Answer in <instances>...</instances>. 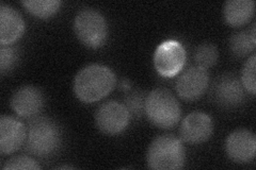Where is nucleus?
I'll return each instance as SVG.
<instances>
[{
    "instance_id": "aec40b11",
    "label": "nucleus",
    "mask_w": 256,
    "mask_h": 170,
    "mask_svg": "<svg viewBox=\"0 0 256 170\" xmlns=\"http://www.w3.org/2000/svg\"><path fill=\"white\" fill-rule=\"evenodd\" d=\"M20 59V51L12 45L2 46L0 49V72L6 75L10 72L18 64Z\"/></svg>"
},
{
    "instance_id": "423d86ee",
    "label": "nucleus",
    "mask_w": 256,
    "mask_h": 170,
    "mask_svg": "<svg viewBox=\"0 0 256 170\" xmlns=\"http://www.w3.org/2000/svg\"><path fill=\"white\" fill-rule=\"evenodd\" d=\"M185 47L176 39H168L160 44L154 53V66L159 76L173 78L178 76L186 64Z\"/></svg>"
},
{
    "instance_id": "f257e3e1",
    "label": "nucleus",
    "mask_w": 256,
    "mask_h": 170,
    "mask_svg": "<svg viewBox=\"0 0 256 170\" xmlns=\"http://www.w3.org/2000/svg\"><path fill=\"white\" fill-rule=\"evenodd\" d=\"M116 85L111 68L102 64H90L78 71L74 80V93L84 103H93L107 97Z\"/></svg>"
},
{
    "instance_id": "4468645a",
    "label": "nucleus",
    "mask_w": 256,
    "mask_h": 170,
    "mask_svg": "<svg viewBox=\"0 0 256 170\" xmlns=\"http://www.w3.org/2000/svg\"><path fill=\"white\" fill-rule=\"evenodd\" d=\"M26 29V23L20 12L9 4H0V44L12 45L20 39Z\"/></svg>"
},
{
    "instance_id": "dca6fc26",
    "label": "nucleus",
    "mask_w": 256,
    "mask_h": 170,
    "mask_svg": "<svg viewBox=\"0 0 256 170\" xmlns=\"http://www.w3.org/2000/svg\"><path fill=\"white\" fill-rule=\"evenodd\" d=\"M256 47L255 25L250 30L235 33L230 39V52L237 58H244L254 51Z\"/></svg>"
},
{
    "instance_id": "f8f14e48",
    "label": "nucleus",
    "mask_w": 256,
    "mask_h": 170,
    "mask_svg": "<svg viewBox=\"0 0 256 170\" xmlns=\"http://www.w3.org/2000/svg\"><path fill=\"white\" fill-rule=\"evenodd\" d=\"M27 128L20 120L12 116L0 117V153L10 156L26 143Z\"/></svg>"
},
{
    "instance_id": "6e6552de",
    "label": "nucleus",
    "mask_w": 256,
    "mask_h": 170,
    "mask_svg": "<svg viewBox=\"0 0 256 170\" xmlns=\"http://www.w3.org/2000/svg\"><path fill=\"white\" fill-rule=\"evenodd\" d=\"M212 101L224 109H235L244 102V88L234 75H223L216 79L212 88Z\"/></svg>"
},
{
    "instance_id": "1a4fd4ad",
    "label": "nucleus",
    "mask_w": 256,
    "mask_h": 170,
    "mask_svg": "<svg viewBox=\"0 0 256 170\" xmlns=\"http://www.w3.org/2000/svg\"><path fill=\"white\" fill-rule=\"evenodd\" d=\"M210 84L207 69L191 66L185 70L176 81V92L182 100L194 101L205 94Z\"/></svg>"
},
{
    "instance_id": "a211bd4d",
    "label": "nucleus",
    "mask_w": 256,
    "mask_h": 170,
    "mask_svg": "<svg viewBox=\"0 0 256 170\" xmlns=\"http://www.w3.org/2000/svg\"><path fill=\"white\" fill-rule=\"evenodd\" d=\"M219 59V52L217 47L210 43H204L200 45L194 52V61L196 66L208 69L216 65Z\"/></svg>"
},
{
    "instance_id": "0eeeda50",
    "label": "nucleus",
    "mask_w": 256,
    "mask_h": 170,
    "mask_svg": "<svg viewBox=\"0 0 256 170\" xmlns=\"http://www.w3.org/2000/svg\"><path fill=\"white\" fill-rule=\"evenodd\" d=\"M132 116L123 103L108 101L102 103L95 113V124L98 130L108 135H116L125 131Z\"/></svg>"
},
{
    "instance_id": "39448f33",
    "label": "nucleus",
    "mask_w": 256,
    "mask_h": 170,
    "mask_svg": "<svg viewBox=\"0 0 256 170\" xmlns=\"http://www.w3.org/2000/svg\"><path fill=\"white\" fill-rule=\"evenodd\" d=\"M74 31L80 42L92 49L102 47L108 38V23L105 16L93 9H84L76 15Z\"/></svg>"
},
{
    "instance_id": "4be33fe9",
    "label": "nucleus",
    "mask_w": 256,
    "mask_h": 170,
    "mask_svg": "<svg viewBox=\"0 0 256 170\" xmlns=\"http://www.w3.org/2000/svg\"><path fill=\"white\" fill-rule=\"evenodd\" d=\"M2 168L4 170H38L41 169V166L34 159L27 156H18L6 161Z\"/></svg>"
},
{
    "instance_id": "5701e85b",
    "label": "nucleus",
    "mask_w": 256,
    "mask_h": 170,
    "mask_svg": "<svg viewBox=\"0 0 256 170\" xmlns=\"http://www.w3.org/2000/svg\"><path fill=\"white\" fill-rule=\"evenodd\" d=\"M121 87L123 88V90L125 91H128L130 88V81H128L127 79H123L121 81Z\"/></svg>"
},
{
    "instance_id": "2eb2a0df",
    "label": "nucleus",
    "mask_w": 256,
    "mask_h": 170,
    "mask_svg": "<svg viewBox=\"0 0 256 170\" xmlns=\"http://www.w3.org/2000/svg\"><path fill=\"white\" fill-rule=\"evenodd\" d=\"M255 11L253 0H228L224 4L223 15L228 26L239 28L249 22Z\"/></svg>"
},
{
    "instance_id": "7ed1b4c3",
    "label": "nucleus",
    "mask_w": 256,
    "mask_h": 170,
    "mask_svg": "<svg viewBox=\"0 0 256 170\" xmlns=\"http://www.w3.org/2000/svg\"><path fill=\"white\" fill-rule=\"evenodd\" d=\"M186 152L182 141L174 135H160L150 143L146 162L154 170H178L185 165Z\"/></svg>"
},
{
    "instance_id": "412c9836",
    "label": "nucleus",
    "mask_w": 256,
    "mask_h": 170,
    "mask_svg": "<svg viewBox=\"0 0 256 170\" xmlns=\"http://www.w3.org/2000/svg\"><path fill=\"white\" fill-rule=\"evenodd\" d=\"M255 69H256V55L253 53L249 59L246 60L242 72V84L251 95L256 93V80H255Z\"/></svg>"
},
{
    "instance_id": "f3484780",
    "label": "nucleus",
    "mask_w": 256,
    "mask_h": 170,
    "mask_svg": "<svg viewBox=\"0 0 256 170\" xmlns=\"http://www.w3.org/2000/svg\"><path fill=\"white\" fill-rule=\"evenodd\" d=\"M22 5L40 19H48L57 14L62 5L59 0H24Z\"/></svg>"
},
{
    "instance_id": "9b49d317",
    "label": "nucleus",
    "mask_w": 256,
    "mask_h": 170,
    "mask_svg": "<svg viewBox=\"0 0 256 170\" xmlns=\"http://www.w3.org/2000/svg\"><path fill=\"white\" fill-rule=\"evenodd\" d=\"M226 151L228 158L237 164H248L256 153V136L246 129L232 132L226 141Z\"/></svg>"
},
{
    "instance_id": "9d476101",
    "label": "nucleus",
    "mask_w": 256,
    "mask_h": 170,
    "mask_svg": "<svg viewBox=\"0 0 256 170\" xmlns=\"http://www.w3.org/2000/svg\"><path fill=\"white\" fill-rule=\"evenodd\" d=\"M212 132V119L203 112L190 113L182 119L180 127V140L191 145L205 143L210 139Z\"/></svg>"
},
{
    "instance_id": "6ab92c4d",
    "label": "nucleus",
    "mask_w": 256,
    "mask_h": 170,
    "mask_svg": "<svg viewBox=\"0 0 256 170\" xmlns=\"http://www.w3.org/2000/svg\"><path fill=\"white\" fill-rule=\"evenodd\" d=\"M146 96L143 92L134 90L128 93L125 97L124 105L134 118H139L146 114Z\"/></svg>"
},
{
    "instance_id": "f03ea898",
    "label": "nucleus",
    "mask_w": 256,
    "mask_h": 170,
    "mask_svg": "<svg viewBox=\"0 0 256 170\" xmlns=\"http://www.w3.org/2000/svg\"><path fill=\"white\" fill-rule=\"evenodd\" d=\"M62 144V131L52 118H31L27 127L26 150L40 159H47L57 153Z\"/></svg>"
},
{
    "instance_id": "20e7f679",
    "label": "nucleus",
    "mask_w": 256,
    "mask_h": 170,
    "mask_svg": "<svg viewBox=\"0 0 256 170\" xmlns=\"http://www.w3.org/2000/svg\"><path fill=\"white\" fill-rule=\"evenodd\" d=\"M146 115L154 126L166 130L180 123V104L170 91L156 88L146 96Z\"/></svg>"
},
{
    "instance_id": "ddd939ff",
    "label": "nucleus",
    "mask_w": 256,
    "mask_h": 170,
    "mask_svg": "<svg viewBox=\"0 0 256 170\" xmlns=\"http://www.w3.org/2000/svg\"><path fill=\"white\" fill-rule=\"evenodd\" d=\"M44 95L38 87L26 85L18 88L11 99L12 110L22 118H34L44 108Z\"/></svg>"
}]
</instances>
